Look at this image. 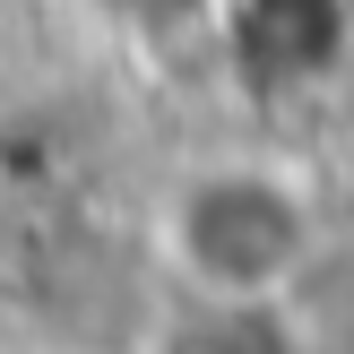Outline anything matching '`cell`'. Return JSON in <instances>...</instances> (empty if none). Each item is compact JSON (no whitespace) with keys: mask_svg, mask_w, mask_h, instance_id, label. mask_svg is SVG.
<instances>
[{"mask_svg":"<svg viewBox=\"0 0 354 354\" xmlns=\"http://www.w3.org/2000/svg\"><path fill=\"white\" fill-rule=\"evenodd\" d=\"M173 251H182L190 277H207V286H277V277L294 268V251H303V216H294L286 199H277V182H251V173H234V182H190V199L173 207Z\"/></svg>","mask_w":354,"mask_h":354,"instance_id":"obj_1","label":"cell"}]
</instances>
